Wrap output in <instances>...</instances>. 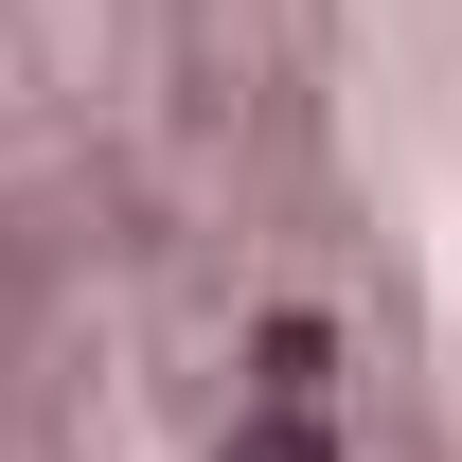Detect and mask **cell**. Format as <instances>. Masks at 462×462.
<instances>
[{"label": "cell", "instance_id": "cell-1", "mask_svg": "<svg viewBox=\"0 0 462 462\" xmlns=\"http://www.w3.org/2000/svg\"><path fill=\"white\" fill-rule=\"evenodd\" d=\"M231 462H320V427H249V445H231Z\"/></svg>", "mask_w": 462, "mask_h": 462}]
</instances>
